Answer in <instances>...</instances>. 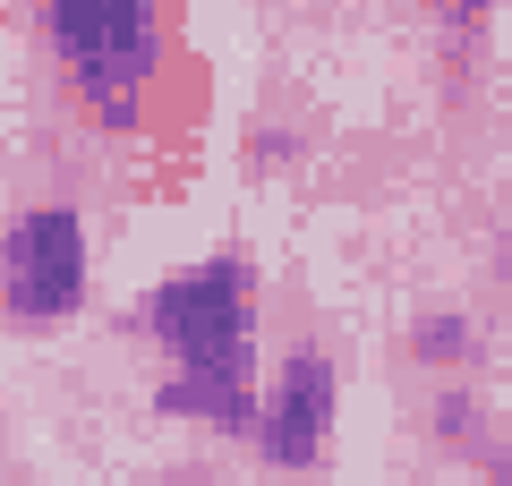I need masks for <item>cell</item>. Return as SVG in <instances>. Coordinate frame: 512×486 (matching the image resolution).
I'll use <instances>...</instances> for the list:
<instances>
[{
    "label": "cell",
    "instance_id": "1",
    "mask_svg": "<svg viewBox=\"0 0 512 486\" xmlns=\"http://www.w3.org/2000/svg\"><path fill=\"white\" fill-rule=\"evenodd\" d=\"M146 333L163 350V410L205 418L222 435H256V384H248V265L205 256L146 290Z\"/></svg>",
    "mask_w": 512,
    "mask_h": 486
},
{
    "label": "cell",
    "instance_id": "2",
    "mask_svg": "<svg viewBox=\"0 0 512 486\" xmlns=\"http://www.w3.org/2000/svg\"><path fill=\"white\" fill-rule=\"evenodd\" d=\"M43 26H52V43H60V69H69L77 103H86L111 137L137 128L146 86H154V69H163V18H154L146 0H60Z\"/></svg>",
    "mask_w": 512,
    "mask_h": 486
},
{
    "label": "cell",
    "instance_id": "3",
    "mask_svg": "<svg viewBox=\"0 0 512 486\" xmlns=\"http://www.w3.org/2000/svg\"><path fill=\"white\" fill-rule=\"evenodd\" d=\"M0 307H9V324H60L86 307V222H77V205H26L0 231Z\"/></svg>",
    "mask_w": 512,
    "mask_h": 486
},
{
    "label": "cell",
    "instance_id": "4",
    "mask_svg": "<svg viewBox=\"0 0 512 486\" xmlns=\"http://www.w3.org/2000/svg\"><path fill=\"white\" fill-rule=\"evenodd\" d=\"M325 435H333V359L325 350H291L256 401V452L274 469H316L325 461Z\"/></svg>",
    "mask_w": 512,
    "mask_h": 486
},
{
    "label": "cell",
    "instance_id": "5",
    "mask_svg": "<svg viewBox=\"0 0 512 486\" xmlns=\"http://www.w3.org/2000/svg\"><path fill=\"white\" fill-rule=\"evenodd\" d=\"M410 350H419L427 367H453V359H470V350H478V324L453 316V307H427V316H419V342H410Z\"/></svg>",
    "mask_w": 512,
    "mask_h": 486
},
{
    "label": "cell",
    "instance_id": "6",
    "mask_svg": "<svg viewBox=\"0 0 512 486\" xmlns=\"http://www.w3.org/2000/svg\"><path fill=\"white\" fill-rule=\"evenodd\" d=\"M0 486H9V478H0Z\"/></svg>",
    "mask_w": 512,
    "mask_h": 486
}]
</instances>
